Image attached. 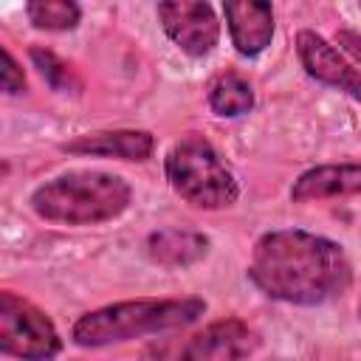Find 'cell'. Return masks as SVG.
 Wrapping results in <instances>:
<instances>
[{
  "mask_svg": "<svg viewBox=\"0 0 361 361\" xmlns=\"http://www.w3.org/2000/svg\"><path fill=\"white\" fill-rule=\"evenodd\" d=\"M248 279L268 299L313 307L341 296L353 268L338 243L302 228H276L254 243Z\"/></svg>",
  "mask_w": 361,
  "mask_h": 361,
  "instance_id": "6da1fadb",
  "label": "cell"
},
{
  "mask_svg": "<svg viewBox=\"0 0 361 361\" xmlns=\"http://www.w3.org/2000/svg\"><path fill=\"white\" fill-rule=\"evenodd\" d=\"M133 186L104 169H68L31 192V209L39 220L59 226H99L127 212Z\"/></svg>",
  "mask_w": 361,
  "mask_h": 361,
  "instance_id": "7a4b0ae2",
  "label": "cell"
},
{
  "mask_svg": "<svg viewBox=\"0 0 361 361\" xmlns=\"http://www.w3.org/2000/svg\"><path fill=\"white\" fill-rule=\"evenodd\" d=\"M203 313H206V302L200 296L113 302L79 316L71 330V338L79 347H107L141 336H158L189 327Z\"/></svg>",
  "mask_w": 361,
  "mask_h": 361,
  "instance_id": "3957f363",
  "label": "cell"
},
{
  "mask_svg": "<svg viewBox=\"0 0 361 361\" xmlns=\"http://www.w3.org/2000/svg\"><path fill=\"white\" fill-rule=\"evenodd\" d=\"M164 172L175 195L197 209H226L237 203L240 183L214 144L197 133L183 135L172 144L164 158Z\"/></svg>",
  "mask_w": 361,
  "mask_h": 361,
  "instance_id": "277c9868",
  "label": "cell"
},
{
  "mask_svg": "<svg viewBox=\"0 0 361 361\" xmlns=\"http://www.w3.org/2000/svg\"><path fill=\"white\" fill-rule=\"evenodd\" d=\"M259 347V336L243 319H217L203 330L149 344L141 353V361H248Z\"/></svg>",
  "mask_w": 361,
  "mask_h": 361,
  "instance_id": "5b68a950",
  "label": "cell"
},
{
  "mask_svg": "<svg viewBox=\"0 0 361 361\" xmlns=\"http://www.w3.org/2000/svg\"><path fill=\"white\" fill-rule=\"evenodd\" d=\"M62 338L45 310L28 299L3 290L0 293V353L20 361H51L59 355Z\"/></svg>",
  "mask_w": 361,
  "mask_h": 361,
  "instance_id": "8992f818",
  "label": "cell"
},
{
  "mask_svg": "<svg viewBox=\"0 0 361 361\" xmlns=\"http://www.w3.org/2000/svg\"><path fill=\"white\" fill-rule=\"evenodd\" d=\"M164 34L189 56L200 59L214 51L220 39V20L209 3L192 0H169L155 8Z\"/></svg>",
  "mask_w": 361,
  "mask_h": 361,
  "instance_id": "52a82bcc",
  "label": "cell"
},
{
  "mask_svg": "<svg viewBox=\"0 0 361 361\" xmlns=\"http://www.w3.org/2000/svg\"><path fill=\"white\" fill-rule=\"evenodd\" d=\"M296 54H299V62L310 79L361 102V71L355 65H350L336 51V45H330L322 34L302 28L296 34Z\"/></svg>",
  "mask_w": 361,
  "mask_h": 361,
  "instance_id": "ba28073f",
  "label": "cell"
},
{
  "mask_svg": "<svg viewBox=\"0 0 361 361\" xmlns=\"http://www.w3.org/2000/svg\"><path fill=\"white\" fill-rule=\"evenodd\" d=\"M226 25L231 34V45L240 56L262 54L274 39V6L259 0H231L223 3Z\"/></svg>",
  "mask_w": 361,
  "mask_h": 361,
  "instance_id": "9c48e42d",
  "label": "cell"
},
{
  "mask_svg": "<svg viewBox=\"0 0 361 361\" xmlns=\"http://www.w3.org/2000/svg\"><path fill=\"white\" fill-rule=\"evenodd\" d=\"M71 155H96V158H118V161H147L155 152V138L147 130H102L85 133L73 141L62 144Z\"/></svg>",
  "mask_w": 361,
  "mask_h": 361,
  "instance_id": "30bf717a",
  "label": "cell"
},
{
  "mask_svg": "<svg viewBox=\"0 0 361 361\" xmlns=\"http://www.w3.org/2000/svg\"><path fill=\"white\" fill-rule=\"evenodd\" d=\"M361 192V161L350 164H322L302 172L290 186L293 203H310L324 197H344Z\"/></svg>",
  "mask_w": 361,
  "mask_h": 361,
  "instance_id": "8fae6325",
  "label": "cell"
},
{
  "mask_svg": "<svg viewBox=\"0 0 361 361\" xmlns=\"http://www.w3.org/2000/svg\"><path fill=\"white\" fill-rule=\"evenodd\" d=\"M212 240L203 231H192V228H158L147 237V257L155 265L164 268H186L200 262L209 254Z\"/></svg>",
  "mask_w": 361,
  "mask_h": 361,
  "instance_id": "7c38bea8",
  "label": "cell"
},
{
  "mask_svg": "<svg viewBox=\"0 0 361 361\" xmlns=\"http://www.w3.org/2000/svg\"><path fill=\"white\" fill-rule=\"evenodd\" d=\"M209 107L214 116H223V118H237V116L251 113V107H254L251 82L243 79L237 71L220 73L209 87Z\"/></svg>",
  "mask_w": 361,
  "mask_h": 361,
  "instance_id": "4fadbf2b",
  "label": "cell"
},
{
  "mask_svg": "<svg viewBox=\"0 0 361 361\" xmlns=\"http://www.w3.org/2000/svg\"><path fill=\"white\" fill-rule=\"evenodd\" d=\"M25 17L39 31H73L82 23V8L73 0H31L25 3Z\"/></svg>",
  "mask_w": 361,
  "mask_h": 361,
  "instance_id": "5bb4252c",
  "label": "cell"
},
{
  "mask_svg": "<svg viewBox=\"0 0 361 361\" xmlns=\"http://www.w3.org/2000/svg\"><path fill=\"white\" fill-rule=\"evenodd\" d=\"M28 56H31L34 68L39 71V76L48 82L51 90H56V93H73V96L82 90V82H79L76 71L65 59H59L54 51H48V48H31Z\"/></svg>",
  "mask_w": 361,
  "mask_h": 361,
  "instance_id": "9a60e30c",
  "label": "cell"
},
{
  "mask_svg": "<svg viewBox=\"0 0 361 361\" xmlns=\"http://www.w3.org/2000/svg\"><path fill=\"white\" fill-rule=\"evenodd\" d=\"M0 87L6 96H17L25 90V73L17 65V59L11 56L8 48H3V68H0Z\"/></svg>",
  "mask_w": 361,
  "mask_h": 361,
  "instance_id": "2e32d148",
  "label": "cell"
},
{
  "mask_svg": "<svg viewBox=\"0 0 361 361\" xmlns=\"http://www.w3.org/2000/svg\"><path fill=\"white\" fill-rule=\"evenodd\" d=\"M336 42L361 65V34H355V31H347V28H341V31H336Z\"/></svg>",
  "mask_w": 361,
  "mask_h": 361,
  "instance_id": "e0dca14e",
  "label": "cell"
},
{
  "mask_svg": "<svg viewBox=\"0 0 361 361\" xmlns=\"http://www.w3.org/2000/svg\"><path fill=\"white\" fill-rule=\"evenodd\" d=\"M358 316H361V305H358Z\"/></svg>",
  "mask_w": 361,
  "mask_h": 361,
  "instance_id": "ac0fdd59",
  "label": "cell"
}]
</instances>
